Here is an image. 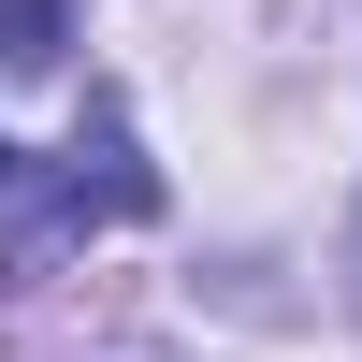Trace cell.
<instances>
[{
    "label": "cell",
    "mask_w": 362,
    "mask_h": 362,
    "mask_svg": "<svg viewBox=\"0 0 362 362\" xmlns=\"http://www.w3.org/2000/svg\"><path fill=\"white\" fill-rule=\"evenodd\" d=\"M58 44H73V0H0V58L15 73H44Z\"/></svg>",
    "instance_id": "1"
},
{
    "label": "cell",
    "mask_w": 362,
    "mask_h": 362,
    "mask_svg": "<svg viewBox=\"0 0 362 362\" xmlns=\"http://www.w3.org/2000/svg\"><path fill=\"white\" fill-rule=\"evenodd\" d=\"M0 189H15V145H0Z\"/></svg>",
    "instance_id": "2"
}]
</instances>
